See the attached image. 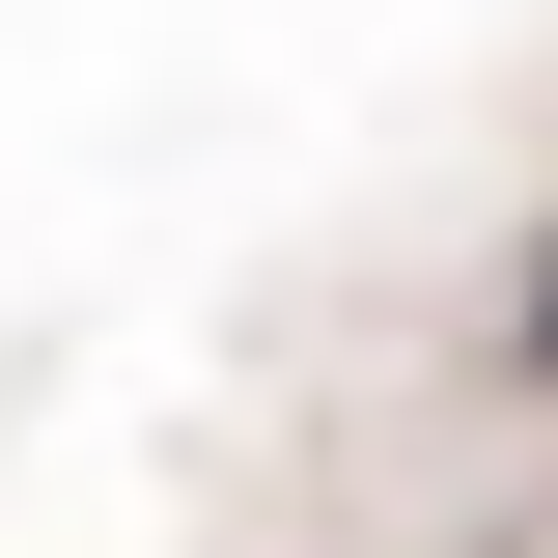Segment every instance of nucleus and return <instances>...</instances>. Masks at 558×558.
Segmentation results:
<instances>
[{
	"mask_svg": "<svg viewBox=\"0 0 558 558\" xmlns=\"http://www.w3.org/2000/svg\"><path fill=\"white\" fill-rule=\"evenodd\" d=\"M502 363H531V391H558V223H531V279H502Z\"/></svg>",
	"mask_w": 558,
	"mask_h": 558,
	"instance_id": "nucleus-1",
	"label": "nucleus"
}]
</instances>
